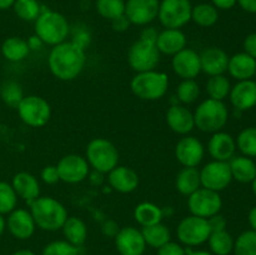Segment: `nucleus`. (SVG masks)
<instances>
[{"label": "nucleus", "instance_id": "f3484780", "mask_svg": "<svg viewBox=\"0 0 256 255\" xmlns=\"http://www.w3.org/2000/svg\"><path fill=\"white\" fill-rule=\"evenodd\" d=\"M115 240V248L120 255H144L146 242L142 230L134 226L120 228Z\"/></svg>", "mask_w": 256, "mask_h": 255}, {"label": "nucleus", "instance_id": "603ef678", "mask_svg": "<svg viewBox=\"0 0 256 255\" xmlns=\"http://www.w3.org/2000/svg\"><path fill=\"white\" fill-rule=\"evenodd\" d=\"M159 32H158L155 28L152 26H146L142 29V34H140V39H144V40H149V42H156V38Z\"/></svg>", "mask_w": 256, "mask_h": 255}, {"label": "nucleus", "instance_id": "ea45409f", "mask_svg": "<svg viewBox=\"0 0 256 255\" xmlns=\"http://www.w3.org/2000/svg\"><path fill=\"white\" fill-rule=\"evenodd\" d=\"M236 148H239L240 152L244 156L255 158L256 156V128L250 126L242 130L238 135Z\"/></svg>", "mask_w": 256, "mask_h": 255}, {"label": "nucleus", "instance_id": "412c9836", "mask_svg": "<svg viewBox=\"0 0 256 255\" xmlns=\"http://www.w3.org/2000/svg\"><path fill=\"white\" fill-rule=\"evenodd\" d=\"M235 150H236V142L234 138L222 130L214 132L208 142V152L212 160L229 162L232 158H234Z\"/></svg>", "mask_w": 256, "mask_h": 255}, {"label": "nucleus", "instance_id": "0e129e2a", "mask_svg": "<svg viewBox=\"0 0 256 255\" xmlns=\"http://www.w3.org/2000/svg\"><path fill=\"white\" fill-rule=\"evenodd\" d=\"M255 78H256V72H255Z\"/></svg>", "mask_w": 256, "mask_h": 255}, {"label": "nucleus", "instance_id": "423d86ee", "mask_svg": "<svg viewBox=\"0 0 256 255\" xmlns=\"http://www.w3.org/2000/svg\"><path fill=\"white\" fill-rule=\"evenodd\" d=\"M229 119V112L224 102L214 99L202 100L194 112L195 128L202 132H220L226 125Z\"/></svg>", "mask_w": 256, "mask_h": 255}, {"label": "nucleus", "instance_id": "c756f323", "mask_svg": "<svg viewBox=\"0 0 256 255\" xmlns=\"http://www.w3.org/2000/svg\"><path fill=\"white\" fill-rule=\"evenodd\" d=\"M134 219L142 228L162 222L164 219V210L159 205L150 202H142L134 209Z\"/></svg>", "mask_w": 256, "mask_h": 255}, {"label": "nucleus", "instance_id": "0eeeda50", "mask_svg": "<svg viewBox=\"0 0 256 255\" xmlns=\"http://www.w3.org/2000/svg\"><path fill=\"white\" fill-rule=\"evenodd\" d=\"M212 229L208 219L195 216L190 214L189 216L182 218L176 226V236L182 245L189 248L200 246L208 242Z\"/></svg>", "mask_w": 256, "mask_h": 255}, {"label": "nucleus", "instance_id": "58836bf2", "mask_svg": "<svg viewBox=\"0 0 256 255\" xmlns=\"http://www.w3.org/2000/svg\"><path fill=\"white\" fill-rule=\"evenodd\" d=\"M12 8L18 18L24 22H35L42 12L38 0H16Z\"/></svg>", "mask_w": 256, "mask_h": 255}, {"label": "nucleus", "instance_id": "a19ab883", "mask_svg": "<svg viewBox=\"0 0 256 255\" xmlns=\"http://www.w3.org/2000/svg\"><path fill=\"white\" fill-rule=\"evenodd\" d=\"M234 255H256V232L246 230L234 242Z\"/></svg>", "mask_w": 256, "mask_h": 255}, {"label": "nucleus", "instance_id": "aec40b11", "mask_svg": "<svg viewBox=\"0 0 256 255\" xmlns=\"http://www.w3.org/2000/svg\"><path fill=\"white\" fill-rule=\"evenodd\" d=\"M139 175L134 169L125 165H118L108 172V182L112 190L122 194H130L139 186Z\"/></svg>", "mask_w": 256, "mask_h": 255}, {"label": "nucleus", "instance_id": "20e7f679", "mask_svg": "<svg viewBox=\"0 0 256 255\" xmlns=\"http://www.w3.org/2000/svg\"><path fill=\"white\" fill-rule=\"evenodd\" d=\"M169 88V76L164 72L149 70L136 72L130 82L132 94L145 102H155L166 94Z\"/></svg>", "mask_w": 256, "mask_h": 255}, {"label": "nucleus", "instance_id": "c85d7f7f", "mask_svg": "<svg viewBox=\"0 0 256 255\" xmlns=\"http://www.w3.org/2000/svg\"><path fill=\"white\" fill-rule=\"evenodd\" d=\"M230 172L232 179L239 182H252L256 178V164L252 158L235 156L229 160Z\"/></svg>", "mask_w": 256, "mask_h": 255}, {"label": "nucleus", "instance_id": "09e8293b", "mask_svg": "<svg viewBox=\"0 0 256 255\" xmlns=\"http://www.w3.org/2000/svg\"><path fill=\"white\" fill-rule=\"evenodd\" d=\"M244 52L256 60V32L249 34L244 40Z\"/></svg>", "mask_w": 256, "mask_h": 255}, {"label": "nucleus", "instance_id": "f03ea898", "mask_svg": "<svg viewBox=\"0 0 256 255\" xmlns=\"http://www.w3.org/2000/svg\"><path fill=\"white\" fill-rule=\"evenodd\" d=\"M28 205L36 228L44 232H58L69 216L64 204L52 196H39Z\"/></svg>", "mask_w": 256, "mask_h": 255}, {"label": "nucleus", "instance_id": "6e6552de", "mask_svg": "<svg viewBox=\"0 0 256 255\" xmlns=\"http://www.w3.org/2000/svg\"><path fill=\"white\" fill-rule=\"evenodd\" d=\"M160 52L154 42L138 39L128 50V64L135 72L155 70L160 62Z\"/></svg>", "mask_w": 256, "mask_h": 255}, {"label": "nucleus", "instance_id": "5fc2aeb1", "mask_svg": "<svg viewBox=\"0 0 256 255\" xmlns=\"http://www.w3.org/2000/svg\"><path fill=\"white\" fill-rule=\"evenodd\" d=\"M238 4L248 12L256 14V0H238Z\"/></svg>", "mask_w": 256, "mask_h": 255}, {"label": "nucleus", "instance_id": "bf43d9fd", "mask_svg": "<svg viewBox=\"0 0 256 255\" xmlns=\"http://www.w3.org/2000/svg\"><path fill=\"white\" fill-rule=\"evenodd\" d=\"M186 255H212L206 250H186Z\"/></svg>", "mask_w": 256, "mask_h": 255}, {"label": "nucleus", "instance_id": "cd10ccee", "mask_svg": "<svg viewBox=\"0 0 256 255\" xmlns=\"http://www.w3.org/2000/svg\"><path fill=\"white\" fill-rule=\"evenodd\" d=\"M202 188L200 172L198 168H182L175 178V189L184 196H189Z\"/></svg>", "mask_w": 256, "mask_h": 255}, {"label": "nucleus", "instance_id": "052dcab7", "mask_svg": "<svg viewBox=\"0 0 256 255\" xmlns=\"http://www.w3.org/2000/svg\"><path fill=\"white\" fill-rule=\"evenodd\" d=\"M5 229H6V219L4 218V215L0 214V236L4 234Z\"/></svg>", "mask_w": 256, "mask_h": 255}, {"label": "nucleus", "instance_id": "2f4dec72", "mask_svg": "<svg viewBox=\"0 0 256 255\" xmlns=\"http://www.w3.org/2000/svg\"><path fill=\"white\" fill-rule=\"evenodd\" d=\"M142 234L144 236L146 246L159 249L164 244L172 240V232L170 229L162 222L150 225V226H144L142 229Z\"/></svg>", "mask_w": 256, "mask_h": 255}, {"label": "nucleus", "instance_id": "c03bdc74", "mask_svg": "<svg viewBox=\"0 0 256 255\" xmlns=\"http://www.w3.org/2000/svg\"><path fill=\"white\" fill-rule=\"evenodd\" d=\"M158 250V255H186V249L180 242H168Z\"/></svg>", "mask_w": 256, "mask_h": 255}, {"label": "nucleus", "instance_id": "5701e85b", "mask_svg": "<svg viewBox=\"0 0 256 255\" xmlns=\"http://www.w3.org/2000/svg\"><path fill=\"white\" fill-rule=\"evenodd\" d=\"M229 98L239 112L252 109L256 105V82L252 79L238 82L230 90Z\"/></svg>", "mask_w": 256, "mask_h": 255}, {"label": "nucleus", "instance_id": "e433bc0d", "mask_svg": "<svg viewBox=\"0 0 256 255\" xmlns=\"http://www.w3.org/2000/svg\"><path fill=\"white\" fill-rule=\"evenodd\" d=\"M200 96V85L195 79L182 80L176 88V99L182 105H190Z\"/></svg>", "mask_w": 256, "mask_h": 255}, {"label": "nucleus", "instance_id": "3c124183", "mask_svg": "<svg viewBox=\"0 0 256 255\" xmlns=\"http://www.w3.org/2000/svg\"><path fill=\"white\" fill-rule=\"evenodd\" d=\"M72 42H75L76 45H79L82 49H86L90 44V35L86 32H78L74 35V39L72 40Z\"/></svg>", "mask_w": 256, "mask_h": 255}, {"label": "nucleus", "instance_id": "c9c22d12", "mask_svg": "<svg viewBox=\"0 0 256 255\" xmlns=\"http://www.w3.org/2000/svg\"><path fill=\"white\" fill-rule=\"evenodd\" d=\"M0 96H2V100L5 105L16 109L25 95L19 82H14V80H8L0 88Z\"/></svg>", "mask_w": 256, "mask_h": 255}, {"label": "nucleus", "instance_id": "f704fd0d", "mask_svg": "<svg viewBox=\"0 0 256 255\" xmlns=\"http://www.w3.org/2000/svg\"><path fill=\"white\" fill-rule=\"evenodd\" d=\"M205 90L210 99L224 102L225 98L229 96L232 85H230L229 79L224 74L215 75V76H209L206 84H205Z\"/></svg>", "mask_w": 256, "mask_h": 255}, {"label": "nucleus", "instance_id": "2eb2a0df", "mask_svg": "<svg viewBox=\"0 0 256 255\" xmlns=\"http://www.w3.org/2000/svg\"><path fill=\"white\" fill-rule=\"evenodd\" d=\"M159 5V0H125V16L130 24L146 26L158 18Z\"/></svg>", "mask_w": 256, "mask_h": 255}, {"label": "nucleus", "instance_id": "6ab92c4d", "mask_svg": "<svg viewBox=\"0 0 256 255\" xmlns=\"http://www.w3.org/2000/svg\"><path fill=\"white\" fill-rule=\"evenodd\" d=\"M165 122L172 132L179 135H189L195 129L194 112L182 104H172L165 114Z\"/></svg>", "mask_w": 256, "mask_h": 255}, {"label": "nucleus", "instance_id": "4be33fe9", "mask_svg": "<svg viewBox=\"0 0 256 255\" xmlns=\"http://www.w3.org/2000/svg\"><path fill=\"white\" fill-rule=\"evenodd\" d=\"M229 55L222 49L218 46H210L205 49L200 54V64H202V72L215 76V75H222L228 72V64H229Z\"/></svg>", "mask_w": 256, "mask_h": 255}, {"label": "nucleus", "instance_id": "4d7b16f0", "mask_svg": "<svg viewBox=\"0 0 256 255\" xmlns=\"http://www.w3.org/2000/svg\"><path fill=\"white\" fill-rule=\"evenodd\" d=\"M248 220H249L250 226L252 228V230L256 232V206L252 208V209L249 212V215H248Z\"/></svg>", "mask_w": 256, "mask_h": 255}, {"label": "nucleus", "instance_id": "13d9d810", "mask_svg": "<svg viewBox=\"0 0 256 255\" xmlns=\"http://www.w3.org/2000/svg\"><path fill=\"white\" fill-rule=\"evenodd\" d=\"M16 0H0V10H6L14 5Z\"/></svg>", "mask_w": 256, "mask_h": 255}, {"label": "nucleus", "instance_id": "37998d69", "mask_svg": "<svg viewBox=\"0 0 256 255\" xmlns=\"http://www.w3.org/2000/svg\"><path fill=\"white\" fill-rule=\"evenodd\" d=\"M42 255H79V248L66 240H54L45 245Z\"/></svg>", "mask_w": 256, "mask_h": 255}, {"label": "nucleus", "instance_id": "f8f14e48", "mask_svg": "<svg viewBox=\"0 0 256 255\" xmlns=\"http://www.w3.org/2000/svg\"><path fill=\"white\" fill-rule=\"evenodd\" d=\"M200 172V182L202 186L212 192H222L226 189L232 182V176L230 172L229 162H212L205 164Z\"/></svg>", "mask_w": 256, "mask_h": 255}, {"label": "nucleus", "instance_id": "a878e982", "mask_svg": "<svg viewBox=\"0 0 256 255\" xmlns=\"http://www.w3.org/2000/svg\"><path fill=\"white\" fill-rule=\"evenodd\" d=\"M228 72L238 82L250 80L252 76H255L256 60L246 52H238L229 58Z\"/></svg>", "mask_w": 256, "mask_h": 255}, {"label": "nucleus", "instance_id": "1a4fd4ad", "mask_svg": "<svg viewBox=\"0 0 256 255\" xmlns=\"http://www.w3.org/2000/svg\"><path fill=\"white\" fill-rule=\"evenodd\" d=\"M16 110L22 122L32 128L44 126L52 118V106L44 98L39 95L24 96L18 105Z\"/></svg>", "mask_w": 256, "mask_h": 255}, {"label": "nucleus", "instance_id": "49530a36", "mask_svg": "<svg viewBox=\"0 0 256 255\" xmlns=\"http://www.w3.org/2000/svg\"><path fill=\"white\" fill-rule=\"evenodd\" d=\"M119 230H120L119 224L112 219L105 220V222L102 224V232L105 235V236L115 238L118 232H119Z\"/></svg>", "mask_w": 256, "mask_h": 255}, {"label": "nucleus", "instance_id": "ddd939ff", "mask_svg": "<svg viewBox=\"0 0 256 255\" xmlns=\"http://www.w3.org/2000/svg\"><path fill=\"white\" fill-rule=\"evenodd\" d=\"M60 182L66 184H79L90 174V166L85 156L79 154L64 155L56 164Z\"/></svg>", "mask_w": 256, "mask_h": 255}, {"label": "nucleus", "instance_id": "393cba45", "mask_svg": "<svg viewBox=\"0 0 256 255\" xmlns=\"http://www.w3.org/2000/svg\"><path fill=\"white\" fill-rule=\"evenodd\" d=\"M18 198L28 202L40 196V182L35 175L28 172H19L14 175L12 182Z\"/></svg>", "mask_w": 256, "mask_h": 255}, {"label": "nucleus", "instance_id": "864d4df0", "mask_svg": "<svg viewBox=\"0 0 256 255\" xmlns=\"http://www.w3.org/2000/svg\"><path fill=\"white\" fill-rule=\"evenodd\" d=\"M212 2L216 9L229 10L236 5L238 0H212Z\"/></svg>", "mask_w": 256, "mask_h": 255}, {"label": "nucleus", "instance_id": "a18cd8bd", "mask_svg": "<svg viewBox=\"0 0 256 255\" xmlns=\"http://www.w3.org/2000/svg\"><path fill=\"white\" fill-rule=\"evenodd\" d=\"M40 179L46 185H54L60 182L56 165H46L45 168H42V172H40Z\"/></svg>", "mask_w": 256, "mask_h": 255}, {"label": "nucleus", "instance_id": "9b49d317", "mask_svg": "<svg viewBox=\"0 0 256 255\" xmlns=\"http://www.w3.org/2000/svg\"><path fill=\"white\" fill-rule=\"evenodd\" d=\"M222 208V200L219 192L202 186L188 196V209L195 216L209 219L212 215L219 214Z\"/></svg>", "mask_w": 256, "mask_h": 255}, {"label": "nucleus", "instance_id": "7ed1b4c3", "mask_svg": "<svg viewBox=\"0 0 256 255\" xmlns=\"http://www.w3.org/2000/svg\"><path fill=\"white\" fill-rule=\"evenodd\" d=\"M35 35L40 38L44 45H55L66 42L70 32L69 22L66 18L58 12L42 10V14L35 20Z\"/></svg>", "mask_w": 256, "mask_h": 255}, {"label": "nucleus", "instance_id": "39448f33", "mask_svg": "<svg viewBox=\"0 0 256 255\" xmlns=\"http://www.w3.org/2000/svg\"><path fill=\"white\" fill-rule=\"evenodd\" d=\"M85 159L94 172L108 174L119 165V150L110 140L95 138L90 140L85 150Z\"/></svg>", "mask_w": 256, "mask_h": 255}, {"label": "nucleus", "instance_id": "e2e57ef3", "mask_svg": "<svg viewBox=\"0 0 256 255\" xmlns=\"http://www.w3.org/2000/svg\"><path fill=\"white\" fill-rule=\"evenodd\" d=\"M252 192H254V194L256 195V178L254 180H252Z\"/></svg>", "mask_w": 256, "mask_h": 255}, {"label": "nucleus", "instance_id": "4468645a", "mask_svg": "<svg viewBox=\"0 0 256 255\" xmlns=\"http://www.w3.org/2000/svg\"><path fill=\"white\" fill-rule=\"evenodd\" d=\"M174 152L182 168H198L205 156V146L196 136L184 135L175 145Z\"/></svg>", "mask_w": 256, "mask_h": 255}, {"label": "nucleus", "instance_id": "b1692460", "mask_svg": "<svg viewBox=\"0 0 256 255\" xmlns=\"http://www.w3.org/2000/svg\"><path fill=\"white\" fill-rule=\"evenodd\" d=\"M186 44V35L182 32V29H164L158 34L155 42L160 54L170 55V56L185 49Z\"/></svg>", "mask_w": 256, "mask_h": 255}, {"label": "nucleus", "instance_id": "680f3d73", "mask_svg": "<svg viewBox=\"0 0 256 255\" xmlns=\"http://www.w3.org/2000/svg\"><path fill=\"white\" fill-rule=\"evenodd\" d=\"M12 255H36V254L29 249H20V250H16V252H12Z\"/></svg>", "mask_w": 256, "mask_h": 255}, {"label": "nucleus", "instance_id": "bb28decb", "mask_svg": "<svg viewBox=\"0 0 256 255\" xmlns=\"http://www.w3.org/2000/svg\"><path fill=\"white\" fill-rule=\"evenodd\" d=\"M62 235L74 246H82L88 239V226L84 220L78 216H68L62 228Z\"/></svg>", "mask_w": 256, "mask_h": 255}, {"label": "nucleus", "instance_id": "9d476101", "mask_svg": "<svg viewBox=\"0 0 256 255\" xmlns=\"http://www.w3.org/2000/svg\"><path fill=\"white\" fill-rule=\"evenodd\" d=\"M190 0H162L158 19L165 29H182L192 20Z\"/></svg>", "mask_w": 256, "mask_h": 255}, {"label": "nucleus", "instance_id": "f257e3e1", "mask_svg": "<svg viewBox=\"0 0 256 255\" xmlns=\"http://www.w3.org/2000/svg\"><path fill=\"white\" fill-rule=\"evenodd\" d=\"M86 64V54L82 48L72 42H64L52 48L48 56L50 72L62 82L76 79Z\"/></svg>", "mask_w": 256, "mask_h": 255}, {"label": "nucleus", "instance_id": "7c9ffc66", "mask_svg": "<svg viewBox=\"0 0 256 255\" xmlns=\"http://www.w3.org/2000/svg\"><path fill=\"white\" fill-rule=\"evenodd\" d=\"M2 54L8 62H22L30 54L29 45L25 39L20 36H10L2 42Z\"/></svg>", "mask_w": 256, "mask_h": 255}, {"label": "nucleus", "instance_id": "473e14b6", "mask_svg": "<svg viewBox=\"0 0 256 255\" xmlns=\"http://www.w3.org/2000/svg\"><path fill=\"white\" fill-rule=\"evenodd\" d=\"M234 242L232 236L228 230L220 232H212L208 244H209L210 252L212 255H229L234 250Z\"/></svg>", "mask_w": 256, "mask_h": 255}, {"label": "nucleus", "instance_id": "72a5a7b5", "mask_svg": "<svg viewBox=\"0 0 256 255\" xmlns=\"http://www.w3.org/2000/svg\"><path fill=\"white\" fill-rule=\"evenodd\" d=\"M219 19V12L212 4L208 2H202L195 6H192V20L196 25L202 28H210L216 24Z\"/></svg>", "mask_w": 256, "mask_h": 255}, {"label": "nucleus", "instance_id": "a211bd4d", "mask_svg": "<svg viewBox=\"0 0 256 255\" xmlns=\"http://www.w3.org/2000/svg\"><path fill=\"white\" fill-rule=\"evenodd\" d=\"M6 229L15 239L28 240L34 235L36 225L29 210L15 208L12 212L8 214Z\"/></svg>", "mask_w": 256, "mask_h": 255}, {"label": "nucleus", "instance_id": "79ce46f5", "mask_svg": "<svg viewBox=\"0 0 256 255\" xmlns=\"http://www.w3.org/2000/svg\"><path fill=\"white\" fill-rule=\"evenodd\" d=\"M18 195L10 182H0V214L8 215L16 208Z\"/></svg>", "mask_w": 256, "mask_h": 255}, {"label": "nucleus", "instance_id": "8fccbe9b", "mask_svg": "<svg viewBox=\"0 0 256 255\" xmlns=\"http://www.w3.org/2000/svg\"><path fill=\"white\" fill-rule=\"evenodd\" d=\"M112 29H114L115 32H125V30L129 29V26L132 25V24H130L129 19L125 16V14L122 15L120 18H116L115 20H112Z\"/></svg>", "mask_w": 256, "mask_h": 255}, {"label": "nucleus", "instance_id": "6e6d98bb", "mask_svg": "<svg viewBox=\"0 0 256 255\" xmlns=\"http://www.w3.org/2000/svg\"><path fill=\"white\" fill-rule=\"evenodd\" d=\"M26 42H28V45H29L30 52H32V50H40L42 48V45H44V42L40 40V38H38L35 34L32 35Z\"/></svg>", "mask_w": 256, "mask_h": 255}, {"label": "nucleus", "instance_id": "dca6fc26", "mask_svg": "<svg viewBox=\"0 0 256 255\" xmlns=\"http://www.w3.org/2000/svg\"><path fill=\"white\" fill-rule=\"evenodd\" d=\"M172 68L174 74L182 80L196 79L202 72L200 54L195 50L185 48L178 54L172 55Z\"/></svg>", "mask_w": 256, "mask_h": 255}, {"label": "nucleus", "instance_id": "de8ad7c7", "mask_svg": "<svg viewBox=\"0 0 256 255\" xmlns=\"http://www.w3.org/2000/svg\"><path fill=\"white\" fill-rule=\"evenodd\" d=\"M210 225V229L212 232H220V230H226V219H225L222 215L220 214H215L212 216H210L208 219Z\"/></svg>", "mask_w": 256, "mask_h": 255}, {"label": "nucleus", "instance_id": "4c0bfd02", "mask_svg": "<svg viewBox=\"0 0 256 255\" xmlns=\"http://www.w3.org/2000/svg\"><path fill=\"white\" fill-rule=\"evenodd\" d=\"M95 6L98 14L110 22L125 14V0H96Z\"/></svg>", "mask_w": 256, "mask_h": 255}]
</instances>
